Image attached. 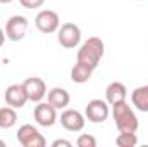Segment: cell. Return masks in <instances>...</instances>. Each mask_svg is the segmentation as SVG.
Segmentation results:
<instances>
[{
  "label": "cell",
  "instance_id": "obj_1",
  "mask_svg": "<svg viewBox=\"0 0 148 147\" xmlns=\"http://www.w3.org/2000/svg\"><path fill=\"white\" fill-rule=\"evenodd\" d=\"M103 54H105V43L98 37H91L79 47L76 61L81 62V64L90 66L91 69H97L102 57H103Z\"/></svg>",
  "mask_w": 148,
  "mask_h": 147
},
{
  "label": "cell",
  "instance_id": "obj_23",
  "mask_svg": "<svg viewBox=\"0 0 148 147\" xmlns=\"http://www.w3.org/2000/svg\"><path fill=\"white\" fill-rule=\"evenodd\" d=\"M0 147H5V142L3 140H0Z\"/></svg>",
  "mask_w": 148,
  "mask_h": 147
},
{
  "label": "cell",
  "instance_id": "obj_15",
  "mask_svg": "<svg viewBox=\"0 0 148 147\" xmlns=\"http://www.w3.org/2000/svg\"><path fill=\"white\" fill-rule=\"evenodd\" d=\"M93 71H95V69H91L90 66L81 64V62L76 61V64H74L73 69H71V80H73L74 83H77V85L86 83V81H90V78H91Z\"/></svg>",
  "mask_w": 148,
  "mask_h": 147
},
{
  "label": "cell",
  "instance_id": "obj_16",
  "mask_svg": "<svg viewBox=\"0 0 148 147\" xmlns=\"http://www.w3.org/2000/svg\"><path fill=\"white\" fill-rule=\"evenodd\" d=\"M16 123H17V112L14 107H10V106L0 107V128L2 130H9Z\"/></svg>",
  "mask_w": 148,
  "mask_h": 147
},
{
  "label": "cell",
  "instance_id": "obj_7",
  "mask_svg": "<svg viewBox=\"0 0 148 147\" xmlns=\"http://www.w3.org/2000/svg\"><path fill=\"white\" fill-rule=\"evenodd\" d=\"M33 118L40 126L43 128H50L55 125L57 121V109L47 101V102H38L35 111H33Z\"/></svg>",
  "mask_w": 148,
  "mask_h": 147
},
{
  "label": "cell",
  "instance_id": "obj_9",
  "mask_svg": "<svg viewBox=\"0 0 148 147\" xmlns=\"http://www.w3.org/2000/svg\"><path fill=\"white\" fill-rule=\"evenodd\" d=\"M28 94H26V88L23 83H14V85H9L5 88V102L7 106L14 107V109H21L26 106L28 102Z\"/></svg>",
  "mask_w": 148,
  "mask_h": 147
},
{
  "label": "cell",
  "instance_id": "obj_2",
  "mask_svg": "<svg viewBox=\"0 0 148 147\" xmlns=\"http://www.w3.org/2000/svg\"><path fill=\"white\" fill-rule=\"evenodd\" d=\"M112 116H114V121L119 132H133V133L138 132V126H140L138 118L133 107L126 101L112 106Z\"/></svg>",
  "mask_w": 148,
  "mask_h": 147
},
{
  "label": "cell",
  "instance_id": "obj_19",
  "mask_svg": "<svg viewBox=\"0 0 148 147\" xmlns=\"http://www.w3.org/2000/svg\"><path fill=\"white\" fill-rule=\"evenodd\" d=\"M19 3L24 9H40L45 3V0H19Z\"/></svg>",
  "mask_w": 148,
  "mask_h": 147
},
{
  "label": "cell",
  "instance_id": "obj_5",
  "mask_svg": "<svg viewBox=\"0 0 148 147\" xmlns=\"http://www.w3.org/2000/svg\"><path fill=\"white\" fill-rule=\"evenodd\" d=\"M35 26L41 33H47V35L55 33L60 28V17L55 10H48V9L40 10L35 17Z\"/></svg>",
  "mask_w": 148,
  "mask_h": 147
},
{
  "label": "cell",
  "instance_id": "obj_13",
  "mask_svg": "<svg viewBox=\"0 0 148 147\" xmlns=\"http://www.w3.org/2000/svg\"><path fill=\"white\" fill-rule=\"evenodd\" d=\"M47 101L55 107V109H66L71 102V95L66 88H60V87H53L47 92Z\"/></svg>",
  "mask_w": 148,
  "mask_h": 147
},
{
  "label": "cell",
  "instance_id": "obj_20",
  "mask_svg": "<svg viewBox=\"0 0 148 147\" xmlns=\"http://www.w3.org/2000/svg\"><path fill=\"white\" fill-rule=\"evenodd\" d=\"M59 146L71 147V146H73V142H69V140H64V139H57V140H53V142H52V147H59Z\"/></svg>",
  "mask_w": 148,
  "mask_h": 147
},
{
  "label": "cell",
  "instance_id": "obj_3",
  "mask_svg": "<svg viewBox=\"0 0 148 147\" xmlns=\"http://www.w3.org/2000/svg\"><path fill=\"white\" fill-rule=\"evenodd\" d=\"M17 142L23 147H45L47 146V140L43 139V135L40 133L36 126L26 123L23 126H19L17 130Z\"/></svg>",
  "mask_w": 148,
  "mask_h": 147
},
{
  "label": "cell",
  "instance_id": "obj_11",
  "mask_svg": "<svg viewBox=\"0 0 148 147\" xmlns=\"http://www.w3.org/2000/svg\"><path fill=\"white\" fill-rule=\"evenodd\" d=\"M84 116L76 109H66L60 114V125L67 130V132H81L84 128Z\"/></svg>",
  "mask_w": 148,
  "mask_h": 147
},
{
  "label": "cell",
  "instance_id": "obj_17",
  "mask_svg": "<svg viewBox=\"0 0 148 147\" xmlns=\"http://www.w3.org/2000/svg\"><path fill=\"white\" fill-rule=\"evenodd\" d=\"M115 144L119 147H134L138 144V137L133 132H119L115 137Z\"/></svg>",
  "mask_w": 148,
  "mask_h": 147
},
{
  "label": "cell",
  "instance_id": "obj_22",
  "mask_svg": "<svg viewBox=\"0 0 148 147\" xmlns=\"http://www.w3.org/2000/svg\"><path fill=\"white\" fill-rule=\"evenodd\" d=\"M12 0H0V3H10Z\"/></svg>",
  "mask_w": 148,
  "mask_h": 147
},
{
  "label": "cell",
  "instance_id": "obj_14",
  "mask_svg": "<svg viewBox=\"0 0 148 147\" xmlns=\"http://www.w3.org/2000/svg\"><path fill=\"white\" fill-rule=\"evenodd\" d=\"M131 102L133 106L141 112H148V85L136 87L131 94Z\"/></svg>",
  "mask_w": 148,
  "mask_h": 147
},
{
  "label": "cell",
  "instance_id": "obj_10",
  "mask_svg": "<svg viewBox=\"0 0 148 147\" xmlns=\"http://www.w3.org/2000/svg\"><path fill=\"white\" fill-rule=\"evenodd\" d=\"M24 88H26V94H28V99L31 101V102H41L43 99H45V95H47V85H45V81L41 80V78H38V76H31V78H28L24 83Z\"/></svg>",
  "mask_w": 148,
  "mask_h": 147
},
{
  "label": "cell",
  "instance_id": "obj_12",
  "mask_svg": "<svg viewBox=\"0 0 148 147\" xmlns=\"http://www.w3.org/2000/svg\"><path fill=\"white\" fill-rule=\"evenodd\" d=\"M126 99H127V88H126L124 83L112 81V83L107 85V88H105V101L109 102V106L124 102Z\"/></svg>",
  "mask_w": 148,
  "mask_h": 147
},
{
  "label": "cell",
  "instance_id": "obj_4",
  "mask_svg": "<svg viewBox=\"0 0 148 147\" xmlns=\"http://www.w3.org/2000/svg\"><path fill=\"white\" fill-rule=\"evenodd\" d=\"M57 40L64 49H76L81 42V30L74 23H64L57 30Z\"/></svg>",
  "mask_w": 148,
  "mask_h": 147
},
{
  "label": "cell",
  "instance_id": "obj_18",
  "mask_svg": "<svg viewBox=\"0 0 148 147\" xmlns=\"http://www.w3.org/2000/svg\"><path fill=\"white\" fill-rule=\"evenodd\" d=\"M76 146L77 147H97V139L93 135H88V133H81L76 140Z\"/></svg>",
  "mask_w": 148,
  "mask_h": 147
},
{
  "label": "cell",
  "instance_id": "obj_6",
  "mask_svg": "<svg viewBox=\"0 0 148 147\" xmlns=\"http://www.w3.org/2000/svg\"><path fill=\"white\" fill-rule=\"evenodd\" d=\"M110 114L109 109V102L107 101H102V99H93L86 104V109H84V116L88 121L91 123H103Z\"/></svg>",
  "mask_w": 148,
  "mask_h": 147
},
{
  "label": "cell",
  "instance_id": "obj_21",
  "mask_svg": "<svg viewBox=\"0 0 148 147\" xmlns=\"http://www.w3.org/2000/svg\"><path fill=\"white\" fill-rule=\"evenodd\" d=\"M3 42H5V33H3V30L0 28V47L3 45Z\"/></svg>",
  "mask_w": 148,
  "mask_h": 147
},
{
  "label": "cell",
  "instance_id": "obj_8",
  "mask_svg": "<svg viewBox=\"0 0 148 147\" xmlns=\"http://www.w3.org/2000/svg\"><path fill=\"white\" fill-rule=\"evenodd\" d=\"M28 31V19L24 16H12L5 23V37L12 42H19L26 37Z\"/></svg>",
  "mask_w": 148,
  "mask_h": 147
}]
</instances>
